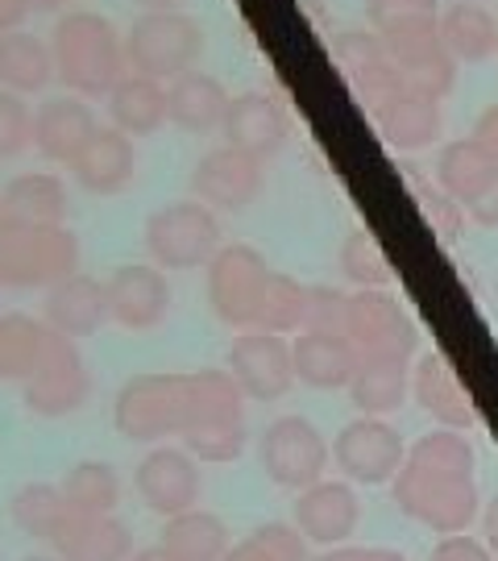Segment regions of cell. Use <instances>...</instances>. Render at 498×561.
<instances>
[{
	"mask_svg": "<svg viewBox=\"0 0 498 561\" xmlns=\"http://www.w3.org/2000/svg\"><path fill=\"white\" fill-rule=\"evenodd\" d=\"M395 507L407 520L432 528L437 537L470 533L482 516L478 500V454L465 433L432 428L407 445V461L391 482Z\"/></svg>",
	"mask_w": 498,
	"mask_h": 561,
	"instance_id": "6da1fadb",
	"label": "cell"
},
{
	"mask_svg": "<svg viewBox=\"0 0 498 561\" xmlns=\"http://www.w3.org/2000/svg\"><path fill=\"white\" fill-rule=\"evenodd\" d=\"M50 59H55V80L71 96H108L125 76V38L113 21L92 9L62 13L50 30Z\"/></svg>",
	"mask_w": 498,
	"mask_h": 561,
	"instance_id": "7a4b0ae2",
	"label": "cell"
},
{
	"mask_svg": "<svg viewBox=\"0 0 498 561\" xmlns=\"http://www.w3.org/2000/svg\"><path fill=\"white\" fill-rule=\"evenodd\" d=\"M183 449L196 461H238L250 445L245 396L224 366L187 375V421L179 433Z\"/></svg>",
	"mask_w": 498,
	"mask_h": 561,
	"instance_id": "3957f363",
	"label": "cell"
},
{
	"mask_svg": "<svg viewBox=\"0 0 498 561\" xmlns=\"http://www.w3.org/2000/svg\"><path fill=\"white\" fill-rule=\"evenodd\" d=\"M80 271V238L67 225H25L0 217V287L50 291Z\"/></svg>",
	"mask_w": 498,
	"mask_h": 561,
	"instance_id": "277c9868",
	"label": "cell"
},
{
	"mask_svg": "<svg viewBox=\"0 0 498 561\" xmlns=\"http://www.w3.org/2000/svg\"><path fill=\"white\" fill-rule=\"evenodd\" d=\"M120 38H125V71L146 76L154 83H171L187 71H196L204 59V46H208L204 25L179 9L141 13Z\"/></svg>",
	"mask_w": 498,
	"mask_h": 561,
	"instance_id": "5b68a950",
	"label": "cell"
},
{
	"mask_svg": "<svg viewBox=\"0 0 498 561\" xmlns=\"http://www.w3.org/2000/svg\"><path fill=\"white\" fill-rule=\"evenodd\" d=\"M187 421V375H134L113 400V424L125 442L162 445Z\"/></svg>",
	"mask_w": 498,
	"mask_h": 561,
	"instance_id": "8992f818",
	"label": "cell"
},
{
	"mask_svg": "<svg viewBox=\"0 0 498 561\" xmlns=\"http://www.w3.org/2000/svg\"><path fill=\"white\" fill-rule=\"evenodd\" d=\"M382 46H386V59L395 67L398 83L407 92H419V96H432V101H444L458 83V62L444 50L440 42V25L437 18H412V21H395L379 30Z\"/></svg>",
	"mask_w": 498,
	"mask_h": 561,
	"instance_id": "52a82bcc",
	"label": "cell"
},
{
	"mask_svg": "<svg viewBox=\"0 0 498 561\" xmlns=\"http://www.w3.org/2000/svg\"><path fill=\"white\" fill-rule=\"evenodd\" d=\"M146 250L159 271H196L220 250V217L199 201L162 204L146 221Z\"/></svg>",
	"mask_w": 498,
	"mask_h": 561,
	"instance_id": "ba28073f",
	"label": "cell"
},
{
	"mask_svg": "<svg viewBox=\"0 0 498 561\" xmlns=\"http://www.w3.org/2000/svg\"><path fill=\"white\" fill-rule=\"evenodd\" d=\"M258 461H262V474L275 482V486H282V491H303V486L324 479V470L333 461V445H328V437L308 416L287 412V416H275V421L262 428Z\"/></svg>",
	"mask_w": 498,
	"mask_h": 561,
	"instance_id": "9c48e42d",
	"label": "cell"
},
{
	"mask_svg": "<svg viewBox=\"0 0 498 561\" xmlns=\"http://www.w3.org/2000/svg\"><path fill=\"white\" fill-rule=\"evenodd\" d=\"M333 461L354 486H391L407 461V442L386 416H354L333 437Z\"/></svg>",
	"mask_w": 498,
	"mask_h": 561,
	"instance_id": "30bf717a",
	"label": "cell"
},
{
	"mask_svg": "<svg viewBox=\"0 0 498 561\" xmlns=\"http://www.w3.org/2000/svg\"><path fill=\"white\" fill-rule=\"evenodd\" d=\"M88 396H92V375H88V366H83L76 341L59 337V333L50 329L38 366L30 370V379L21 382V403H25L34 416L59 421V416L80 412L83 403H88Z\"/></svg>",
	"mask_w": 498,
	"mask_h": 561,
	"instance_id": "8fae6325",
	"label": "cell"
},
{
	"mask_svg": "<svg viewBox=\"0 0 498 561\" xmlns=\"http://www.w3.org/2000/svg\"><path fill=\"white\" fill-rule=\"evenodd\" d=\"M345 337L358 358H412L419 333L391 291H349Z\"/></svg>",
	"mask_w": 498,
	"mask_h": 561,
	"instance_id": "7c38bea8",
	"label": "cell"
},
{
	"mask_svg": "<svg viewBox=\"0 0 498 561\" xmlns=\"http://www.w3.org/2000/svg\"><path fill=\"white\" fill-rule=\"evenodd\" d=\"M224 370L233 375L245 400L275 403L296 387V366H291V337L279 333H258L245 329L229 341L224 350Z\"/></svg>",
	"mask_w": 498,
	"mask_h": 561,
	"instance_id": "4fadbf2b",
	"label": "cell"
},
{
	"mask_svg": "<svg viewBox=\"0 0 498 561\" xmlns=\"http://www.w3.org/2000/svg\"><path fill=\"white\" fill-rule=\"evenodd\" d=\"M204 271H208V304H212V312H217L229 329H241V333H245V329L254 324L262 283L270 275L262 250L245 245V241L220 245Z\"/></svg>",
	"mask_w": 498,
	"mask_h": 561,
	"instance_id": "5bb4252c",
	"label": "cell"
},
{
	"mask_svg": "<svg viewBox=\"0 0 498 561\" xmlns=\"http://www.w3.org/2000/svg\"><path fill=\"white\" fill-rule=\"evenodd\" d=\"M134 491H138L141 507L162 516V520L183 516V512L199 507V491H204L199 461L183 445H150V454L134 470Z\"/></svg>",
	"mask_w": 498,
	"mask_h": 561,
	"instance_id": "9a60e30c",
	"label": "cell"
},
{
	"mask_svg": "<svg viewBox=\"0 0 498 561\" xmlns=\"http://www.w3.org/2000/svg\"><path fill=\"white\" fill-rule=\"evenodd\" d=\"M192 201H199L212 213H241L262 196L266 187V162L233 150V146H217L192 167Z\"/></svg>",
	"mask_w": 498,
	"mask_h": 561,
	"instance_id": "2e32d148",
	"label": "cell"
},
{
	"mask_svg": "<svg viewBox=\"0 0 498 561\" xmlns=\"http://www.w3.org/2000/svg\"><path fill=\"white\" fill-rule=\"evenodd\" d=\"M108 296V321L129 329V333H154L171 317V279L154 262H120L117 271L104 279Z\"/></svg>",
	"mask_w": 498,
	"mask_h": 561,
	"instance_id": "e0dca14e",
	"label": "cell"
},
{
	"mask_svg": "<svg viewBox=\"0 0 498 561\" xmlns=\"http://www.w3.org/2000/svg\"><path fill=\"white\" fill-rule=\"evenodd\" d=\"M291 524L299 528V537L320 549H340L349 545V537L361 524V500L354 491V482L345 479H320L312 486L296 491L291 503Z\"/></svg>",
	"mask_w": 498,
	"mask_h": 561,
	"instance_id": "ac0fdd59",
	"label": "cell"
},
{
	"mask_svg": "<svg viewBox=\"0 0 498 561\" xmlns=\"http://www.w3.org/2000/svg\"><path fill=\"white\" fill-rule=\"evenodd\" d=\"M333 62L345 76V83L354 88V96L366 104V113L403 88L391 59H386L379 30H340V34H333Z\"/></svg>",
	"mask_w": 498,
	"mask_h": 561,
	"instance_id": "d6986e66",
	"label": "cell"
},
{
	"mask_svg": "<svg viewBox=\"0 0 498 561\" xmlns=\"http://www.w3.org/2000/svg\"><path fill=\"white\" fill-rule=\"evenodd\" d=\"M71 175L88 196H120L138 175V141L125 138L113 125H96V134L71 159Z\"/></svg>",
	"mask_w": 498,
	"mask_h": 561,
	"instance_id": "ffe728a7",
	"label": "cell"
},
{
	"mask_svg": "<svg viewBox=\"0 0 498 561\" xmlns=\"http://www.w3.org/2000/svg\"><path fill=\"white\" fill-rule=\"evenodd\" d=\"M224 146L233 150H245L254 159H275L282 146H287V134H291V121L282 113V104L266 92H241L229 101V113H224Z\"/></svg>",
	"mask_w": 498,
	"mask_h": 561,
	"instance_id": "44dd1931",
	"label": "cell"
},
{
	"mask_svg": "<svg viewBox=\"0 0 498 561\" xmlns=\"http://www.w3.org/2000/svg\"><path fill=\"white\" fill-rule=\"evenodd\" d=\"M108 321V296H104V283L92 275H67L62 283H55L42 300V324L55 329L59 337L80 341L100 333Z\"/></svg>",
	"mask_w": 498,
	"mask_h": 561,
	"instance_id": "7402d4cb",
	"label": "cell"
},
{
	"mask_svg": "<svg viewBox=\"0 0 498 561\" xmlns=\"http://www.w3.org/2000/svg\"><path fill=\"white\" fill-rule=\"evenodd\" d=\"M96 108L83 101V96H46L34 108V150L50 162H67L83 150V141L96 134Z\"/></svg>",
	"mask_w": 498,
	"mask_h": 561,
	"instance_id": "603a6c76",
	"label": "cell"
},
{
	"mask_svg": "<svg viewBox=\"0 0 498 561\" xmlns=\"http://www.w3.org/2000/svg\"><path fill=\"white\" fill-rule=\"evenodd\" d=\"M370 117L379 125V138L386 141L391 150H403V154L428 150V146L440 138V129H444L440 101L419 96V92H407V88H398L395 96H386L382 104H374Z\"/></svg>",
	"mask_w": 498,
	"mask_h": 561,
	"instance_id": "cb8c5ba5",
	"label": "cell"
},
{
	"mask_svg": "<svg viewBox=\"0 0 498 561\" xmlns=\"http://www.w3.org/2000/svg\"><path fill=\"white\" fill-rule=\"evenodd\" d=\"M358 350L349 345L345 333H312L299 329L291 337V366H296V382L312 387V391H345L354 370H358Z\"/></svg>",
	"mask_w": 498,
	"mask_h": 561,
	"instance_id": "d4e9b609",
	"label": "cell"
},
{
	"mask_svg": "<svg viewBox=\"0 0 498 561\" xmlns=\"http://www.w3.org/2000/svg\"><path fill=\"white\" fill-rule=\"evenodd\" d=\"M412 396L440 428H453V433L474 428V400H470L465 382L458 379V370L440 354H424L412 366Z\"/></svg>",
	"mask_w": 498,
	"mask_h": 561,
	"instance_id": "484cf974",
	"label": "cell"
},
{
	"mask_svg": "<svg viewBox=\"0 0 498 561\" xmlns=\"http://www.w3.org/2000/svg\"><path fill=\"white\" fill-rule=\"evenodd\" d=\"M229 88L217 80V76H208V71H187L179 80L166 83V121L183 129V134H217L220 125H224V113H229Z\"/></svg>",
	"mask_w": 498,
	"mask_h": 561,
	"instance_id": "4316f807",
	"label": "cell"
},
{
	"mask_svg": "<svg viewBox=\"0 0 498 561\" xmlns=\"http://www.w3.org/2000/svg\"><path fill=\"white\" fill-rule=\"evenodd\" d=\"M0 217L25 225H67L71 217L67 183L50 171H21L0 187Z\"/></svg>",
	"mask_w": 498,
	"mask_h": 561,
	"instance_id": "83f0119b",
	"label": "cell"
},
{
	"mask_svg": "<svg viewBox=\"0 0 498 561\" xmlns=\"http://www.w3.org/2000/svg\"><path fill=\"white\" fill-rule=\"evenodd\" d=\"M55 558L59 561H129L134 553V533L117 516H67L55 533Z\"/></svg>",
	"mask_w": 498,
	"mask_h": 561,
	"instance_id": "f1b7e54d",
	"label": "cell"
},
{
	"mask_svg": "<svg viewBox=\"0 0 498 561\" xmlns=\"http://www.w3.org/2000/svg\"><path fill=\"white\" fill-rule=\"evenodd\" d=\"M345 391L358 416H391L412 396V358H361Z\"/></svg>",
	"mask_w": 498,
	"mask_h": 561,
	"instance_id": "f546056e",
	"label": "cell"
},
{
	"mask_svg": "<svg viewBox=\"0 0 498 561\" xmlns=\"http://www.w3.org/2000/svg\"><path fill=\"white\" fill-rule=\"evenodd\" d=\"M440 42L453 55V62H486L498 55V18L478 0H458L437 18Z\"/></svg>",
	"mask_w": 498,
	"mask_h": 561,
	"instance_id": "4dcf8cb0",
	"label": "cell"
},
{
	"mask_svg": "<svg viewBox=\"0 0 498 561\" xmlns=\"http://www.w3.org/2000/svg\"><path fill=\"white\" fill-rule=\"evenodd\" d=\"M108 121L125 138H150L166 125V83H154L146 76H120L108 92Z\"/></svg>",
	"mask_w": 498,
	"mask_h": 561,
	"instance_id": "1f68e13d",
	"label": "cell"
},
{
	"mask_svg": "<svg viewBox=\"0 0 498 561\" xmlns=\"http://www.w3.org/2000/svg\"><path fill=\"white\" fill-rule=\"evenodd\" d=\"M55 80V59L50 42H42L30 30H9L0 34V88L13 96H34L46 92Z\"/></svg>",
	"mask_w": 498,
	"mask_h": 561,
	"instance_id": "d6a6232c",
	"label": "cell"
},
{
	"mask_svg": "<svg viewBox=\"0 0 498 561\" xmlns=\"http://www.w3.org/2000/svg\"><path fill=\"white\" fill-rule=\"evenodd\" d=\"M495 180H498V162L474 138L449 141L437 154V187L444 196H453L461 208H470Z\"/></svg>",
	"mask_w": 498,
	"mask_h": 561,
	"instance_id": "836d02e7",
	"label": "cell"
},
{
	"mask_svg": "<svg viewBox=\"0 0 498 561\" xmlns=\"http://www.w3.org/2000/svg\"><path fill=\"white\" fill-rule=\"evenodd\" d=\"M159 545L166 553H175L179 561H220L233 541H229V528H224V520H220L217 512L192 507L183 516L162 520Z\"/></svg>",
	"mask_w": 498,
	"mask_h": 561,
	"instance_id": "e575fe53",
	"label": "cell"
},
{
	"mask_svg": "<svg viewBox=\"0 0 498 561\" xmlns=\"http://www.w3.org/2000/svg\"><path fill=\"white\" fill-rule=\"evenodd\" d=\"M59 491L76 516H117L120 474L108 466V461L83 458L62 474Z\"/></svg>",
	"mask_w": 498,
	"mask_h": 561,
	"instance_id": "d590c367",
	"label": "cell"
},
{
	"mask_svg": "<svg viewBox=\"0 0 498 561\" xmlns=\"http://www.w3.org/2000/svg\"><path fill=\"white\" fill-rule=\"evenodd\" d=\"M303 308H308V283H299L296 275H282V271H270L266 283H262V296L250 329L296 337L299 329H303Z\"/></svg>",
	"mask_w": 498,
	"mask_h": 561,
	"instance_id": "8d00e7d4",
	"label": "cell"
},
{
	"mask_svg": "<svg viewBox=\"0 0 498 561\" xmlns=\"http://www.w3.org/2000/svg\"><path fill=\"white\" fill-rule=\"evenodd\" d=\"M50 329L30 312H0V382H25L38 366Z\"/></svg>",
	"mask_w": 498,
	"mask_h": 561,
	"instance_id": "74e56055",
	"label": "cell"
},
{
	"mask_svg": "<svg viewBox=\"0 0 498 561\" xmlns=\"http://www.w3.org/2000/svg\"><path fill=\"white\" fill-rule=\"evenodd\" d=\"M9 516H13V524H18L25 537L55 541V533L71 516V507L62 500L59 482H25V486H18L13 503H9Z\"/></svg>",
	"mask_w": 498,
	"mask_h": 561,
	"instance_id": "f35d334b",
	"label": "cell"
},
{
	"mask_svg": "<svg viewBox=\"0 0 498 561\" xmlns=\"http://www.w3.org/2000/svg\"><path fill=\"white\" fill-rule=\"evenodd\" d=\"M340 275L354 283L358 291H386L395 283V271H391V259L382 250V241L370 233V229H354L345 233L337 250Z\"/></svg>",
	"mask_w": 498,
	"mask_h": 561,
	"instance_id": "ab89813d",
	"label": "cell"
},
{
	"mask_svg": "<svg viewBox=\"0 0 498 561\" xmlns=\"http://www.w3.org/2000/svg\"><path fill=\"white\" fill-rule=\"evenodd\" d=\"M403 183H407V192H412L416 208L424 213V221L440 233V241H453L461 229H465V208H461L453 196H444L428 175H419L412 162H403Z\"/></svg>",
	"mask_w": 498,
	"mask_h": 561,
	"instance_id": "60d3db41",
	"label": "cell"
},
{
	"mask_svg": "<svg viewBox=\"0 0 498 561\" xmlns=\"http://www.w3.org/2000/svg\"><path fill=\"white\" fill-rule=\"evenodd\" d=\"M34 146V108L0 88V159H18Z\"/></svg>",
	"mask_w": 498,
	"mask_h": 561,
	"instance_id": "b9f144b4",
	"label": "cell"
},
{
	"mask_svg": "<svg viewBox=\"0 0 498 561\" xmlns=\"http://www.w3.org/2000/svg\"><path fill=\"white\" fill-rule=\"evenodd\" d=\"M345 312H349V291L328 287V283L308 287L303 329H312V333H345Z\"/></svg>",
	"mask_w": 498,
	"mask_h": 561,
	"instance_id": "7bdbcfd3",
	"label": "cell"
},
{
	"mask_svg": "<svg viewBox=\"0 0 498 561\" xmlns=\"http://www.w3.org/2000/svg\"><path fill=\"white\" fill-rule=\"evenodd\" d=\"M250 537L266 549V558L270 561H312V545L299 537L296 524H282V520H266L258 528H250Z\"/></svg>",
	"mask_w": 498,
	"mask_h": 561,
	"instance_id": "ee69618b",
	"label": "cell"
},
{
	"mask_svg": "<svg viewBox=\"0 0 498 561\" xmlns=\"http://www.w3.org/2000/svg\"><path fill=\"white\" fill-rule=\"evenodd\" d=\"M366 18L370 30H386L412 18H440V0H366Z\"/></svg>",
	"mask_w": 498,
	"mask_h": 561,
	"instance_id": "f6af8a7d",
	"label": "cell"
},
{
	"mask_svg": "<svg viewBox=\"0 0 498 561\" xmlns=\"http://www.w3.org/2000/svg\"><path fill=\"white\" fill-rule=\"evenodd\" d=\"M428 561H490V549L470 533H453V537H440L432 545Z\"/></svg>",
	"mask_w": 498,
	"mask_h": 561,
	"instance_id": "bcb514c9",
	"label": "cell"
},
{
	"mask_svg": "<svg viewBox=\"0 0 498 561\" xmlns=\"http://www.w3.org/2000/svg\"><path fill=\"white\" fill-rule=\"evenodd\" d=\"M324 561H407L398 549H386V545H340V549H328Z\"/></svg>",
	"mask_w": 498,
	"mask_h": 561,
	"instance_id": "7dc6e473",
	"label": "cell"
},
{
	"mask_svg": "<svg viewBox=\"0 0 498 561\" xmlns=\"http://www.w3.org/2000/svg\"><path fill=\"white\" fill-rule=\"evenodd\" d=\"M470 138L478 141L482 150L490 154V159L498 162V104H486L478 113V121H474V134Z\"/></svg>",
	"mask_w": 498,
	"mask_h": 561,
	"instance_id": "c3c4849f",
	"label": "cell"
},
{
	"mask_svg": "<svg viewBox=\"0 0 498 561\" xmlns=\"http://www.w3.org/2000/svg\"><path fill=\"white\" fill-rule=\"evenodd\" d=\"M465 217L474 225H482V229H498V180L482 192L478 201L465 208Z\"/></svg>",
	"mask_w": 498,
	"mask_h": 561,
	"instance_id": "681fc988",
	"label": "cell"
},
{
	"mask_svg": "<svg viewBox=\"0 0 498 561\" xmlns=\"http://www.w3.org/2000/svg\"><path fill=\"white\" fill-rule=\"evenodd\" d=\"M30 13H34V9H30V0H0V34L21 30Z\"/></svg>",
	"mask_w": 498,
	"mask_h": 561,
	"instance_id": "f907efd6",
	"label": "cell"
},
{
	"mask_svg": "<svg viewBox=\"0 0 498 561\" xmlns=\"http://www.w3.org/2000/svg\"><path fill=\"white\" fill-rule=\"evenodd\" d=\"M220 561H270V558H266V549H262L254 537H241V541H233L229 549H224V558Z\"/></svg>",
	"mask_w": 498,
	"mask_h": 561,
	"instance_id": "816d5d0a",
	"label": "cell"
},
{
	"mask_svg": "<svg viewBox=\"0 0 498 561\" xmlns=\"http://www.w3.org/2000/svg\"><path fill=\"white\" fill-rule=\"evenodd\" d=\"M482 545L498 553V495L486 507H482Z\"/></svg>",
	"mask_w": 498,
	"mask_h": 561,
	"instance_id": "f5cc1de1",
	"label": "cell"
},
{
	"mask_svg": "<svg viewBox=\"0 0 498 561\" xmlns=\"http://www.w3.org/2000/svg\"><path fill=\"white\" fill-rule=\"evenodd\" d=\"M129 561H179V558H175V553H166L162 545H146V549H134Z\"/></svg>",
	"mask_w": 498,
	"mask_h": 561,
	"instance_id": "db71d44e",
	"label": "cell"
},
{
	"mask_svg": "<svg viewBox=\"0 0 498 561\" xmlns=\"http://www.w3.org/2000/svg\"><path fill=\"white\" fill-rule=\"evenodd\" d=\"M62 4H67V0H30L34 13H55V9H62Z\"/></svg>",
	"mask_w": 498,
	"mask_h": 561,
	"instance_id": "11a10c76",
	"label": "cell"
},
{
	"mask_svg": "<svg viewBox=\"0 0 498 561\" xmlns=\"http://www.w3.org/2000/svg\"><path fill=\"white\" fill-rule=\"evenodd\" d=\"M134 4H141L146 13H154V9H175L179 0H134Z\"/></svg>",
	"mask_w": 498,
	"mask_h": 561,
	"instance_id": "9f6ffc18",
	"label": "cell"
},
{
	"mask_svg": "<svg viewBox=\"0 0 498 561\" xmlns=\"http://www.w3.org/2000/svg\"><path fill=\"white\" fill-rule=\"evenodd\" d=\"M21 561H59L55 553H30V558H21Z\"/></svg>",
	"mask_w": 498,
	"mask_h": 561,
	"instance_id": "6f0895ef",
	"label": "cell"
},
{
	"mask_svg": "<svg viewBox=\"0 0 498 561\" xmlns=\"http://www.w3.org/2000/svg\"><path fill=\"white\" fill-rule=\"evenodd\" d=\"M312 561H324V553H320V558H312Z\"/></svg>",
	"mask_w": 498,
	"mask_h": 561,
	"instance_id": "680465c9",
	"label": "cell"
},
{
	"mask_svg": "<svg viewBox=\"0 0 498 561\" xmlns=\"http://www.w3.org/2000/svg\"><path fill=\"white\" fill-rule=\"evenodd\" d=\"M478 4H482V0H478Z\"/></svg>",
	"mask_w": 498,
	"mask_h": 561,
	"instance_id": "91938a15",
	"label": "cell"
}]
</instances>
